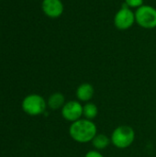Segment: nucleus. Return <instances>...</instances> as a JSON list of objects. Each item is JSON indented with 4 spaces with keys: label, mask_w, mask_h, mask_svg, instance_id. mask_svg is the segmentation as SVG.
<instances>
[{
    "label": "nucleus",
    "mask_w": 156,
    "mask_h": 157,
    "mask_svg": "<svg viewBox=\"0 0 156 157\" xmlns=\"http://www.w3.org/2000/svg\"><path fill=\"white\" fill-rule=\"evenodd\" d=\"M95 95V88L89 83H83L78 86L75 91V96L78 101L80 102H90Z\"/></svg>",
    "instance_id": "6e6552de"
},
{
    "label": "nucleus",
    "mask_w": 156,
    "mask_h": 157,
    "mask_svg": "<svg viewBox=\"0 0 156 157\" xmlns=\"http://www.w3.org/2000/svg\"><path fill=\"white\" fill-rule=\"evenodd\" d=\"M63 118L69 121L74 122L83 117V105L78 100H69L61 109Z\"/></svg>",
    "instance_id": "423d86ee"
},
{
    "label": "nucleus",
    "mask_w": 156,
    "mask_h": 157,
    "mask_svg": "<svg viewBox=\"0 0 156 157\" xmlns=\"http://www.w3.org/2000/svg\"><path fill=\"white\" fill-rule=\"evenodd\" d=\"M135 23V12L125 4L116 12L114 16V25L120 30H127Z\"/></svg>",
    "instance_id": "39448f33"
},
{
    "label": "nucleus",
    "mask_w": 156,
    "mask_h": 157,
    "mask_svg": "<svg viewBox=\"0 0 156 157\" xmlns=\"http://www.w3.org/2000/svg\"><path fill=\"white\" fill-rule=\"evenodd\" d=\"M65 103H66L65 98H64L63 94H62L61 92H55V93L51 94L47 100L48 107L53 110L62 109Z\"/></svg>",
    "instance_id": "1a4fd4ad"
},
{
    "label": "nucleus",
    "mask_w": 156,
    "mask_h": 157,
    "mask_svg": "<svg viewBox=\"0 0 156 157\" xmlns=\"http://www.w3.org/2000/svg\"><path fill=\"white\" fill-rule=\"evenodd\" d=\"M41 9L48 17L57 18L63 15L64 6L62 0H42Z\"/></svg>",
    "instance_id": "0eeeda50"
},
{
    "label": "nucleus",
    "mask_w": 156,
    "mask_h": 157,
    "mask_svg": "<svg viewBox=\"0 0 156 157\" xmlns=\"http://www.w3.org/2000/svg\"><path fill=\"white\" fill-rule=\"evenodd\" d=\"M111 144L119 149L130 147L135 140V132L129 125H120L114 129L110 136Z\"/></svg>",
    "instance_id": "f03ea898"
},
{
    "label": "nucleus",
    "mask_w": 156,
    "mask_h": 157,
    "mask_svg": "<svg viewBox=\"0 0 156 157\" xmlns=\"http://www.w3.org/2000/svg\"><path fill=\"white\" fill-rule=\"evenodd\" d=\"M124 4L129 6L130 8H139L140 6H142L143 4V0H124Z\"/></svg>",
    "instance_id": "f8f14e48"
},
{
    "label": "nucleus",
    "mask_w": 156,
    "mask_h": 157,
    "mask_svg": "<svg viewBox=\"0 0 156 157\" xmlns=\"http://www.w3.org/2000/svg\"><path fill=\"white\" fill-rule=\"evenodd\" d=\"M69 134L74 142L87 144L92 142L94 137L97 134V128L93 121L84 118L71 123Z\"/></svg>",
    "instance_id": "f257e3e1"
},
{
    "label": "nucleus",
    "mask_w": 156,
    "mask_h": 157,
    "mask_svg": "<svg viewBox=\"0 0 156 157\" xmlns=\"http://www.w3.org/2000/svg\"><path fill=\"white\" fill-rule=\"evenodd\" d=\"M47 101L39 94H29L26 96L21 103L22 110L29 116L36 117L43 114L47 109Z\"/></svg>",
    "instance_id": "7ed1b4c3"
},
{
    "label": "nucleus",
    "mask_w": 156,
    "mask_h": 157,
    "mask_svg": "<svg viewBox=\"0 0 156 157\" xmlns=\"http://www.w3.org/2000/svg\"><path fill=\"white\" fill-rule=\"evenodd\" d=\"M98 114V109L93 102H87L83 106V116L85 119L93 121Z\"/></svg>",
    "instance_id": "9b49d317"
},
{
    "label": "nucleus",
    "mask_w": 156,
    "mask_h": 157,
    "mask_svg": "<svg viewBox=\"0 0 156 157\" xmlns=\"http://www.w3.org/2000/svg\"><path fill=\"white\" fill-rule=\"evenodd\" d=\"M135 22L142 28L152 29L156 28V8L143 5L135 11Z\"/></svg>",
    "instance_id": "20e7f679"
},
{
    "label": "nucleus",
    "mask_w": 156,
    "mask_h": 157,
    "mask_svg": "<svg viewBox=\"0 0 156 157\" xmlns=\"http://www.w3.org/2000/svg\"><path fill=\"white\" fill-rule=\"evenodd\" d=\"M91 143H92V145L95 148V150L101 151V150L106 149L111 144V140H110V137H108L106 134L97 133L94 137V139L92 140Z\"/></svg>",
    "instance_id": "9d476101"
},
{
    "label": "nucleus",
    "mask_w": 156,
    "mask_h": 157,
    "mask_svg": "<svg viewBox=\"0 0 156 157\" xmlns=\"http://www.w3.org/2000/svg\"><path fill=\"white\" fill-rule=\"evenodd\" d=\"M85 157H104V155L97 150H91L86 154Z\"/></svg>",
    "instance_id": "ddd939ff"
}]
</instances>
